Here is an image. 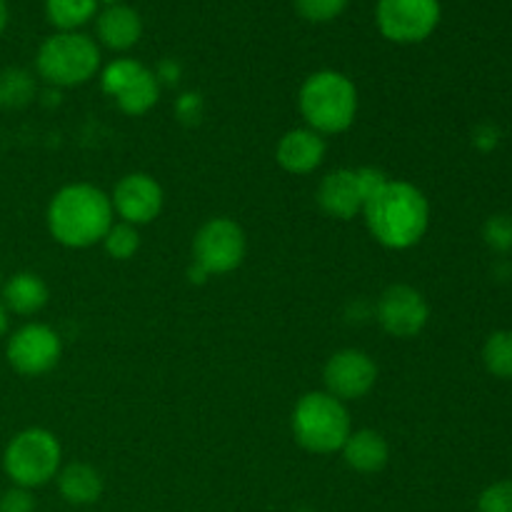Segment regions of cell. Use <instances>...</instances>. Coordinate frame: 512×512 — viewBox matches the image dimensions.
<instances>
[{
  "label": "cell",
  "instance_id": "cell-14",
  "mask_svg": "<svg viewBox=\"0 0 512 512\" xmlns=\"http://www.w3.org/2000/svg\"><path fill=\"white\" fill-rule=\"evenodd\" d=\"M325 155H328V145L325 138L315 130L293 128L278 140L275 148V160L280 168L290 175H310L323 165Z\"/></svg>",
  "mask_w": 512,
  "mask_h": 512
},
{
  "label": "cell",
  "instance_id": "cell-33",
  "mask_svg": "<svg viewBox=\"0 0 512 512\" xmlns=\"http://www.w3.org/2000/svg\"><path fill=\"white\" fill-rule=\"evenodd\" d=\"M8 20H10L8 0H0V35L5 33V28H8Z\"/></svg>",
  "mask_w": 512,
  "mask_h": 512
},
{
  "label": "cell",
  "instance_id": "cell-6",
  "mask_svg": "<svg viewBox=\"0 0 512 512\" xmlns=\"http://www.w3.org/2000/svg\"><path fill=\"white\" fill-rule=\"evenodd\" d=\"M63 468V445L45 428H25L3 450V473L15 488L38 490Z\"/></svg>",
  "mask_w": 512,
  "mask_h": 512
},
{
  "label": "cell",
  "instance_id": "cell-5",
  "mask_svg": "<svg viewBox=\"0 0 512 512\" xmlns=\"http://www.w3.org/2000/svg\"><path fill=\"white\" fill-rule=\"evenodd\" d=\"M290 428L295 443L303 450L315 455H333L340 453L345 440L353 433V420L343 400L333 398L325 390H313L295 403Z\"/></svg>",
  "mask_w": 512,
  "mask_h": 512
},
{
  "label": "cell",
  "instance_id": "cell-32",
  "mask_svg": "<svg viewBox=\"0 0 512 512\" xmlns=\"http://www.w3.org/2000/svg\"><path fill=\"white\" fill-rule=\"evenodd\" d=\"M8 328H10V313H8V310H5L3 300H0V340H3L5 335H8Z\"/></svg>",
  "mask_w": 512,
  "mask_h": 512
},
{
  "label": "cell",
  "instance_id": "cell-23",
  "mask_svg": "<svg viewBox=\"0 0 512 512\" xmlns=\"http://www.w3.org/2000/svg\"><path fill=\"white\" fill-rule=\"evenodd\" d=\"M103 248L113 260H130L140 250L138 228L128 223H113L105 233Z\"/></svg>",
  "mask_w": 512,
  "mask_h": 512
},
{
  "label": "cell",
  "instance_id": "cell-13",
  "mask_svg": "<svg viewBox=\"0 0 512 512\" xmlns=\"http://www.w3.org/2000/svg\"><path fill=\"white\" fill-rule=\"evenodd\" d=\"M110 205L120 223L140 228V225L153 223L163 213L165 193L153 175L128 173L115 183L113 193H110Z\"/></svg>",
  "mask_w": 512,
  "mask_h": 512
},
{
  "label": "cell",
  "instance_id": "cell-10",
  "mask_svg": "<svg viewBox=\"0 0 512 512\" xmlns=\"http://www.w3.org/2000/svg\"><path fill=\"white\" fill-rule=\"evenodd\" d=\"M5 358L23 378H40L58 368L63 358V340L50 325L25 323L8 335Z\"/></svg>",
  "mask_w": 512,
  "mask_h": 512
},
{
  "label": "cell",
  "instance_id": "cell-35",
  "mask_svg": "<svg viewBox=\"0 0 512 512\" xmlns=\"http://www.w3.org/2000/svg\"><path fill=\"white\" fill-rule=\"evenodd\" d=\"M3 283H5V278H3V270H0V288H3Z\"/></svg>",
  "mask_w": 512,
  "mask_h": 512
},
{
  "label": "cell",
  "instance_id": "cell-15",
  "mask_svg": "<svg viewBox=\"0 0 512 512\" xmlns=\"http://www.w3.org/2000/svg\"><path fill=\"white\" fill-rule=\"evenodd\" d=\"M315 200H318L320 210H323L328 218L335 220H353L355 215L363 213V195H360L358 180H355V170H330V173L320 180Z\"/></svg>",
  "mask_w": 512,
  "mask_h": 512
},
{
  "label": "cell",
  "instance_id": "cell-21",
  "mask_svg": "<svg viewBox=\"0 0 512 512\" xmlns=\"http://www.w3.org/2000/svg\"><path fill=\"white\" fill-rule=\"evenodd\" d=\"M100 0H45V18L58 30H78L98 15Z\"/></svg>",
  "mask_w": 512,
  "mask_h": 512
},
{
  "label": "cell",
  "instance_id": "cell-7",
  "mask_svg": "<svg viewBox=\"0 0 512 512\" xmlns=\"http://www.w3.org/2000/svg\"><path fill=\"white\" fill-rule=\"evenodd\" d=\"M248 253L245 230L233 218H210L193 238V263L188 268L190 283L203 285L208 278L228 275L243 265Z\"/></svg>",
  "mask_w": 512,
  "mask_h": 512
},
{
  "label": "cell",
  "instance_id": "cell-12",
  "mask_svg": "<svg viewBox=\"0 0 512 512\" xmlns=\"http://www.w3.org/2000/svg\"><path fill=\"white\" fill-rule=\"evenodd\" d=\"M323 383L325 393L343 400V403L360 400L378 383V365L365 350L343 348L330 355L328 363H325Z\"/></svg>",
  "mask_w": 512,
  "mask_h": 512
},
{
  "label": "cell",
  "instance_id": "cell-3",
  "mask_svg": "<svg viewBox=\"0 0 512 512\" xmlns=\"http://www.w3.org/2000/svg\"><path fill=\"white\" fill-rule=\"evenodd\" d=\"M298 108L310 130L340 135L358 118V88L340 70H318L300 85Z\"/></svg>",
  "mask_w": 512,
  "mask_h": 512
},
{
  "label": "cell",
  "instance_id": "cell-36",
  "mask_svg": "<svg viewBox=\"0 0 512 512\" xmlns=\"http://www.w3.org/2000/svg\"><path fill=\"white\" fill-rule=\"evenodd\" d=\"M295 512H318V510H310V508H303V510H295Z\"/></svg>",
  "mask_w": 512,
  "mask_h": 512
},
{
  "label": "cell",
  "instance_id": "cell-22",
  "mask_svg": "<svg viewBox=\"0 0 512 512\" xmlns=\"http://www.w3.org/2000/svg\"><path fill=\"white\" fill-rule=\"evenodd\" d=\"M483 363L495 378L512 380V330H495L485 340Z\"/></svg>",
  "mask_w": 512,
  "mask_h": 512
},
{
  "label": "cell",
  "instance_id": "cell-27",
  "mask_svg": "<svg viewBox=\"0 0 512 512\" xmlns=\"http://www.w3.org/2000/svg\"><path fill=\"white\" fill-rule=\"evenodd\" d=\"M173 110H175V118H178V123L188 125V128L200 125V120L205 118L203 95L195 93V90H185V93H180L178 98H175Z\"/></svg>",
  "mask_w": 512,
  "mask_h": 512
},
{
  "label": "cell",
  "instance_id": "cell-29",
  "mask_svg": "<svg viewBox=\"0 0 512 512\" xmlns=\"http://www.w3.org/2000/svg\"><path fill=\"white\" fill-rule=\"evenodd\" d=\"M355 180H358V188H360V195H363V205H365L380 188H383L385 183H388L390 178L385 175V170L375 168V165H363V168H355Z\"/></svg>",
  "mask_w": 512,
  "mask_h": 512
},
{
  "label": "cell",
  "instance_id": "cell-19",
  "mask_svg": "<svg viewBox=\"0 0 512 512\" xmlns=\"http://www.w3.org/2000/svg\"><path fill=\"white\" fill-rule=\"evenodd\" d=\"M55 483H58L60 498L68 505L75 508H88L95 505L103 498V475L98 468L88 463H68L60 468V473L55 475Z\"/></svg>",
  "mask_w": 512,
  "mask_h": 512
},
{
  "label": "cell",
  "instance_id": "cell-24",
  "mask_svg": "<svg viewBox=\"0 0 512 512\" xmlns=\"http://www.w3.org/2000/svg\"><path fill=\"white\" fill-rule=\"evenodd\" d=\"M483 240L493 253L508 255L512 253V215L495 213L485 220Z\"/></svg>",
  "mask_w": 512,
  "mask_h": 512
},
{
  "label": "cell",
  "instance_id": "cell-28",
  "mask_svg": "<svg viewBox=\"0 0 512 512\" xmlns=\"http://www.w3.org/2000/svg\"><path fill=\"white\" fill-rule=\"evenodd\" d=\"M0 512H38V500H35L33 490L10 485L8 490L0 493Z\"/></svg>",
  "mask_w": 512,
  "mask_h": 512
},
{
  "label": "cell",
  "instance_id": "cell-34",
  "mask_svg": "<svg viewBox=\"0 0 512 512\" xmlns=\"http://www.w3.org/2000/svg\"><path fill=\"white\" fill-rule=\"evenodd\" d=\"M100 3H103V5H115V3H120V0H100Z\"/></svg>",
  "mask_w": 512,
  "mask_h": 512
},
{
  "label": "cell",
  "instance_id": "cell-25",
  "mask_svg": "<svg viewBox=\"0 0 512 512\" xmlns=\"http://www.w3.org/2000/svg\"><path fill=\"white\" fill-rule=\"evenodd\" d=\"M293 5L308 23H330L345 13L348 0H293Z\"/></svg>",
  "mask_w": 512,
  "mask_h": 512
},
{
  "label": "cell",
  "instance_id": "cell-26",
  "mask_svg": "<svg viewBox=\"0 0 512 512\" xmlns=\"http://www.w3.org/2000/svg\"><path fill=\"white\" fill-rule=\"evenodd\" d=\"M478 512H512V480L488 485L478 498Z\"/></svg>",
  "mask_w": 512,
  "mask_h": 512
},
{
  "label": "cell",
  "instance_id": "cell-17",
  "mask_svg": "<svg viewBox=\"0 0 512 512\" xmlns=\"http://www.w3.org/2000/svg\"><path fill=\"white\" fill-rule=\"evenodd\" d=\"M0 300H3L5 310L10 315L30 318V315H38L48 305L50 290L48 283L38 273L20 270V273L5 278L3 288H0Z\"/></svg>",
  "mask_w": 512,
  "mask_h": 512
},
{
  "label": "cell",
  "instance_id": "cell-30",
  "mask_svg": "<svg viewBox=\"0 0 512 512\" xmlns=\"http://www.w3.org/2000/svg\"><path fill=\"white\" fill-rule=\"evenodd\" d=\"M155 80L160 83V88H175V85L183 80V65L175 58H163L155 65Z\"/></svg>",
  "mask_w": 512,
  "mask_h": 512
},
{
  "label": "cell",
  "instance_id": "cell-8",
  "mask_svg": "<svg viewBox=\"0 0 512 512\" xmlns=\"http://www.w3.org/2000/svg\"><path fill=\"white\" fill-rule=\"evenodd\" d=\"M100 88L130 118L148 115L163 93L153 70L135 58H115L100 68Z\"/></svg>",
  "mask_w": 512,
  "mask_h": 512
},
{
  "label": "cell",
  "instance_id": "cell-20",
  "mask_svg": "<svg viewBox=\"0 0 512 512\" xmlns=\"http://www.w3.org/2000/svg\"><path fill=\"white\" fill-rule=\"evenodd\" d=\"M38 98V78L20 65L0 70V110H23Z\"/></svg>",
  "mask_w": 512,
  "mask_h": 512
},
{
  "label": "cell",
  "instance_id": "cell-4",
  "mask_svg": "<svg viewBox=\"0 0 512 512\" xmlns=\"http://www.w3.org/2000/svg\"><path fill=\"white\" fill-rule=\"evenodd\" d=\"M100 48L80 30H55L35 53V75L50 88H78L100 73Z\"/></svg>",
  "mask_w": 512,
  "mask_h": 512
},
{
  "label": "cell",
  "instance_id": "cell-9",
  "mask_svg": "<svg viewBox=\"0 0 512 512\" xmlns=\"http://www.w3.org/2000/svg\"><path fill=\"white\" fill-rule=\"evenodd\" d=\"M440 0H378L375 23L390 43H423L440 25Z\"/></svg>",
  "mask_w": 512,
  "mask_h": 512
},
{
  "label": "cell",
  "instance_id": "cell-1",
  "mask_svg": "<svg viewBox=\"0 0 512 512\" xmlns=\"http://www.w3.org/2000/svg\"><path fill=\"white\" fill-rule=\"evenodd\" d=\"M365 225L375 243L388 250H410L430 228V203L418 185L390 178L363 205Z\"/></svg>",
  "mask_w": 512,
  "mask_h": 512
},
{
  "label": "cell",
  "instance_id": "cell-31",
  "mask_svg": "<svg viewBox=\"0 0 512 512\" xmlns=\"http://www.w3.org/2000/svg\"><path fill=\"white\" fill-rule=\"evenodd\" d=\"M500 130L495 128L493 123H480L478 128L473 130V145L480 150V153H493L500 145Z\"/></svg>",
  "mask_w": 512,
  "mask_h": 512
},
{
  "label": "cell",
  "instance_id": "cell-11",
  "mask_svg": "<svg viewBox=\"0 0 512 512\" xmlns=\"http://www.w3.org/2000/svg\"><path fill=\"white\" fill-rule=\"evenodd\" d=\"M373 318L380 328L398 340L418 338L430 320V305L418 288L405 283L388 285L373 305Z\"/></svg>",
  "mask_w": 512,
  "mask_h": 512
},
{
  "label": "cell",
  "instance_id": "cell-16",
  "mask_svg": "<svg viewBox=\"0 0 512 512\" xmlns=\"http://www.w3.org/2000/svg\"><path fill=\"white\" fill-rule=\"evenodd\" d=\"M95 33H98L100 45H105L108 50L128 53L143 38V18H140L138 10L125 3L105 5L95 15Z\"/></svg>",
  "mask_w": 512,
  "mask_h": 512
},
{
  "label": "cell",
  "instance_id": "cell-18",
  "mask_svg": "<svg viewBox=\"0 0 512 512\" xmlns=\"http://www.w3.org/2000/svg\"><path fill=\"white\" fill-rule=\"evenodd\" d=\"M340 453H343L345 465L350 470H355L360 475H373L380 473L388 465L390 445L383 433H378L373 428H363L350 433V438L345 440Z\"/></svg>",
  "mask_w": 512,
  "mask_h": 512
},
{
  "label": "cell",
  "instance_id": "cell-2",
  "mask_svg": "<svg viewBox=\"0 0 512 512\" xmlns=\"http://www.w3.org/2000/svg\"><path fill=\"white\" fill-rule=\"evenodd\" d=\"M45 223L53 240L63 248L85 250L103 243L115 223L110 195L90 183H70L50 198Z\"/></svg>",
  "mask_w": 512,
  "mask_h": 512
}]
</instances>
